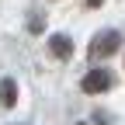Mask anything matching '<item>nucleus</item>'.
Returning a JSON list of instances; mask_svg holds the SVG:
<instances>
[{
	"label": "nucleus",
	"mask_w": 125,
	"mask_h": 125,
	"mask_svg": "<svg viewBox=\"0 0 125 125\" xmlns=\"http://www.w3.org/2000/svg\"><path fill=\"white\" fill-rule=\"evenodd\" d=\"M118 49H122V35L118 31H101V35L90 42V62H101L108 56H115Z\"/></svg>",
	"instance_id": "nucleus-1"
},
{
	"label": "nucleus",
	"mask_w": 125,
	"mask_h": 125,
	"mask_svg": "<svg viewBox=\"0 0 125 125\" xmlns=\"http://www.w3.org/2000/svg\"><path fill=\"white\" fill-rule=\"evenodd\" d=\"M108 87H111V73L101 70V66L90 70L83 80H80V90H83V94H101V90H108Z\"/></svg>",
	"instance_id": "nucleus-2"
},
{
	"label": "nucleus",
	"mask_w": 125,
	"mask_h": 125,
	"mask_svg": "<svg viewBox=\"0 0 125 125\" xmlns=\"http://www.w3.org/2000/svg\"><path fill=\"white\" fill-rule=\"evenodd\" d=\"M49 52L56 59H73V38L70 35H49Z\"/></svg>",
	"instance_id": "nucleus-3"
},
{
	"label": "nucleus",
	"mask_w": 125,
	"mask_h": 125,
	"mask_svg": "<svg viewBox=\"0 0 125 125\" xmlns=\"http://www.w3.org/2000/svg\"><path fill=\"white\" fill-rule=\"evenodd\" d=\"M0 104H4V108H14V104H18V83H14L10 76L0 80Z\"/></svg>",
	"instance_id": "nucleus-4"
},
{
	"label": "nucleus",
	"mask_w": 125,
	"mask_h": 125,
	"mask_svg": "<svg viewBox=\"0 0 125 125\" xmlns=\"http://www.w3.org/2000/svg\"><path fill=\"white\" fill-rule=\"evenodd\" d=\"M31 31H35V35L42 31V14H35V18H31Z\"/></svg>",
	"instance_id": "nucleus-5"
},
{
	"label": "nucleus",
	"mask_w": 125,
	"mask_h": 125,
	"mask_svg": "<svg viewBox=\"0 0 125 125\" xmlns=\"http://www.w3.org/2000/svg\"><path fill=\"white\" fill-rule=\"evenodd\" d=\"M101 4H104V0H87V7H90V10H94V7H101Z\"/></svg>",
	"instance_id": "nucleus-6"
},
{
	"label": "nucleus",
	"mask_w": 125,
	"mask_h": 125,
	"mask_svg": "<svg viewBox=\"0 0 125 125\" xmlns=\"http://www.w3.org/2000/svg\"><path fill=\"white\" fill-rule=\"evenodd\" d=\"M76 125H83V122H76Z\"/></svg>",
	"instance_id": "nucleus-7"
}]
</instances>
